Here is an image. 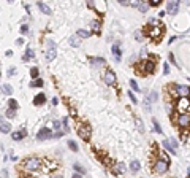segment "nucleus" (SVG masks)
<instances>
[{
  "label": "nucleus",
  "mask_w": 190,
  "mask_h": 178,
  "mask_svg": "<svg viewBox=\"0 0 190 178\" xmlns=\"http://www.w3.org/2000/svg\"><path fill=\"white\" fill-rule=\"evenodd\" d=\"M46 45H48V51H46L45 59L48 62H51V60H54V57L57 56V46L52 40H46Z\"/></svg>",
  "instance_id": "f257e3e1"
},
{
  "label": "nucleus",
  "mask_w": 190,
  "mask_h": 178,
  "mask_svg": "<svg viewBox=\"0 0 190 178\" xmlns=\"http://www.w3.org/2000/svg\"><path fill=\"white\" fill-rule=\"evenodd\" d=\"M24 166H25V169L29 170V172H35V170L40 169V166H41V161H40L38 157H29V159H25Z\"/></svg>",
  "instance_id": "f03ea898"
},
{
  "label": "nucleus",
  "mask_w": 190,
  "mask_h": 178,
  "mask_svg": "<svg viewBox=\"0 0 190 178\" xmlns=\"http://www.w3.org/2000/svg\"><path fill=\"white\" fill-rule=\"evenodd\" d=\"M78 135L81 137L83 140H89L90 135H92V129H90V126H79V129H78Z\"/></svg>",
  "instance_id": "7ed1b4c3"
},
{
  "label": "nucleus",
  "mask_w": 190,
  "mask_h": 178,
  "mask_svg": "<svg viewBox=\"0 0 190 178\" xmlns=\"http://www.w3.org/2000/svg\"><path fill=\"white\" fill-rule=\"evenodd\" d=\"M103 81L106 83L108 86H113L114 83H116V75H114V72H111V70H106L103 75Z\"/></svg>",
  "instance_id": "20e7f679"
},
{
  "label": "nucleus",
  "mask_w": 190,
  "mask_h": 178,
  "mask_svg": "<svg viewBox=\"0 0 190 178\" xmlns=\"http://www.w3.org/2000/svg\"><path fill=\"white\" fill-rule=\"evenodd\" d=\"M178 123H179V126L181 127H187L190 124V115L189 113H182V115H179Z\"/></svg>",
  "instance_id": "39448f33"
},
{
  "label": "nucleus",
  "mask_w": 190,
  "mask_h": 178,
  "mask_svg": "<svg viewBox=\"0 0 190 178\" xmlns=\"http://www.w3.org/2000/svg\"><path fill=\"white\" fill-rule=\"evenodd\" d=\"M166 170H168V162H166V161H157V164H155V172L165 173Z\"/></svg>",
  "instance_id": "423d86ee"
},
{
  "label": "nucleus",
  "mask_w": 190,
  "mask_h": 178,
  "mask_svg": "<svg viewBox=\"0 0 190 178\" xmlns=\"http://www.w3.org/2000/svg\"><path fill=\"white\" fill-rule=\"evenodd\" d=\"M52 135V134H51V130H49V127H43L41 130H40L38 132V140H45V139H49V137Z\"/></svg>",
  "instance_id": "0eeeda50"
},
{
  "label": "nucleus",
  "mask_w": 190,
  "mask_h": 178,
  "mask_svg": "<svg viewBox=\"0 0 190 178\" xmlns=\"http://www.w3.org/2000/svg\"><path fill=\"white\" fill-rule=\"evenodd\" d=\"M168 13H171V15H176L178 13V8H179V2H176V0H171V2H168Z\"/></svg>",
  "instance_id": "6e6552de"
},
{
  "label": "nucleus",
  "mask_w": 190,
  "mask_h": 178,
  "mask_svg": "<svg viewBox=\"0 0 190 178\" xmlns=\"http://www.w3.org/2000/svg\"><path fill=\"white\" fill-rule=\"evenodd\" d=\"M176 91H178V94L181 97H184V99L187 96H190V88H189V86H178V89H176Z\"/></svg>",
  "instance_id": "1a4fd4ad"
},
{
  "label": "nucleus",
  "mask_w": 190,
  "mask_h": 178,
  "mask_svg": "<svg viewBox=\"0 0 190 178\" xmlns=\"http://www.w3.org/2000/svg\"><path fill=\"white\" fill-rule=\"evenodd\" d=\"M46 102V96L43 92H40L38 96H35V99H33V103H35L36 107H40V105H43V103Z\"/></svg>",
  "instance_id": "9d476101"
},
{
  "label": "nucleus",
  "mask_w": 190,
  "mask_h": 178,
  "mask_svg": "<svg viewBox=\"0 0 190 178\" xmlns=\"http://www.w3.org/2000/svg\"><path fill=\"white\" fill-rule=\"evenodd\" d=\"M113 56H114V60L116 62H120V49H119V43L113 46Z\"/></svg>",
  "instance_id": "9b49d317"
},
{
  "label": "nucleus",
  "mask_w": 190,
  "mask_h": 178,
  "mask_svg": "<svg viewBox=\"0 0 190 178\" xmlns=\"http://www.w3.org/2000/svg\"><path fill=\"white\" fill-rule=\"evenodd\" d=\"M90 29H92V32H100V29H101V22L98 21V19H95V21L90 22Z\"/></svg>",
  "instance_id": "f8f14e48"
},
{
  "label": "nucleus",
  "mask_w": 190,
  "mask_h": 178,
  "mask_svg": "<svg viewBox=\"0 0 190 178\" xmlns=\"http://www.w3.org/2000/svg\"><path fill=\"white\" fill-rule=\"evenodd\" d=\"M38 8L41 10V13H45V15H51V13H52L49 6H48L46 3H43V2H38Z\"/></svg>",
  "instance_id": "ddd939ff"
},
{
  "label": "nucleus",
  "mask_w": 190,
  "mask_h": 178,
  "mask_svg": "<svg viewBox=\"0 0 190 178\" xmlns=\"http://www.w3.org/2000/svg\"><path fill=\"white\" fill-rule=\"evenodd\" d=\"M140 169H141L140 161H136V159H135V161H131V164H130V170H131V172H133V173H136Z\"/></svg>",
  "instance_id": "4468645a"
},
{
  "label": "nucleus",
  "mask_w": 190,
  "mask_h": 178,
  "mask_svg": "<svg viewBox=\"0 0 190 178\" xmlns=\"http://www.w3.org/2000/svg\"><path fill=\"white\" fill-rule=\"evenodd\" d=\"M76 35L79 37V38H89V37H90V32H89V30H84V29H79V30L76 32Z\"/></svg>",
  "instance_id": "2eb2a0df"
},
{
  "label": "nucleus",
  "mask_w": 190,
  "mask_h": 178,
  "mask_svg": "<svg viewBox=\"0 0 190 178\" xmlns=\"http://www.w3.org/2000/svg\"><path fill=\"white\" fill-rule=\"evenodd\" d=\"M144 69H146V72L147 73H152L154 72V69H155V64L152 62V60H147V62L144 64Z\"/></svg>",
  "instance_id": "dca6fc26"
},
{
  "label": "nucleus",
  "mask_w": 190,
  "mask_h": 178,
  "mask_svg": "<svg viewBox=\"0 0 190 178\" xmlns=\"http://www.w3.org/2000/svg\"><path fill=\"white\" fill-rule=\"evenodd\" d=\"M0 126H2V134H8L10 130H11V126H10L8 123H5V119H2V124H0Z\"/></svg>",
  "instance_id": "f3484780"
},
{
  "label": "nucleus",
  "mask_w": 190,
  "mask_h": 178,
  "mask_svg": "<svg viewBox=\"0 0 190 178\" xmlns=\"http://www.w3.org/2000/svg\"><path fill=\"white\" fill-rule=\"evenodd\" d=\"M70 45L71 46H79V37L78 35H71L70 37Z\"/></svg>",
  "instance_id": "a211bd4d"
},
{
  "label": "nucleus",
  "mask_w": 190,
  "mask_h": 178,
  "mask_svg": "<svg viewBox=\"0 0 190 178\" xmlns=\"http://www.w3.org/2000/svg\"><path fill=\"white\" fill-rule=\"evenodd\" d=\"M22 137H25V130H21V132H13V140H21Z\"/></svg>",
  "instance_id": "6ab92c4d"
},
{
  "label": "nucleus",
  "mask_w": 190,
  "mask_h": 178,
  "mask_svg": "<svg viewBox=\"0 0 190 178\" xmlns=\"http://www.w3.org/2000/svg\"><path fill=\"white\" fill-rule=\"evenodd\" d=\"M92 64L95 67H101V65H105V59H101V57H95L92 59Z\"/></svg>",
  "instance_id": "aec40b11"
},
{
  "label": "nucleus",
  "mask_w": 190,
  "mask_h": 178,
  "mask_svg": "<svg viewBox=\"0 0 190 178\" xmlns=\"http://www.w3.org/2000/svg\"><path fill=\"white\" fill-rule=\"evenodd\" d=\"M2 92L6 94V96H10V94L13 92V88H11L10 84H3V86H2Z\"/></svg>",
  "instance_id": "412c9836"
},
{
  "label": "nucleus",
  "mask_w": 190,
  "mask_h": 178,
  "mask_svg": "<svg viewBox=\"0 0 190 178\" xmlns=\"http://www.w3.org/2000/svg\"><path fill=\"white\" fill-rule=\"evenodd\" d=\"M163 145H165V148L168 150V151H169V153H171V154H176V150L173 148L171 145H169V140H165V142H163Z\"/></svg>",
  "instance_id": "4be33fe9"
},
{
  "label": "nucleus",
  "mask_w": 190,
  "mask_h": 178,
  "mask_svg": "<svg viewBox=\"0 0 190 178\" xmlns=\"http://www.w3.org/2000/svg\"><path fill=\"white\" fill-rule=\"evenodd\" d=\"M135 123H136L138 130H140V132H144V126H142V121H141L140 118H136V119H135Z\"/></svg>",
  "instance_id": "5701e85b"
},
{
  "label": "nucleus",
  "mask_w": 190,
  "mask_h": 178,
  "mask_svg": "<svg viewBox=\"0 0 190 178\" xmlns=\"http://www.w3.org/2000/svg\"><path fill=\"white\" fill-rule=\"evenodd\" d=\"M73 169L76 170V173H84V172H86V170H84V167L81 166V164H74Z\"/></svg>",
  "instance_id": "b1692460"
},
{
  "label": "nucleus",
  "mask_w": 190,
  "mask_h": 178,
  "mask_svg": "<svg viewBox=\"0 0 190 178\" xmlns=\"http://www.w3.org/2000/svg\"><path fill=\"white\" fill-rule=\"evenodd\" d=\"M30 86H32V88H41V86H43V81H41V80H35V81L30 83Z\"/></svg>",
  "instance_id": "393cba45"
},
{
  "label": "nucleus",
  "mask_w": 190,
  "mask_h": 178,
  "mask_svg": "<svg viewBox=\"0 0 190 178\" xmlns=\"http://www.w3.org/2000/svg\"><path fill=\"white\" fill-rule=\"evenodd\" d=\"M8 105H10V108H11V110H16V108H18V102H16L14 99H10V100H8Z\"/></svg>",
  "instance_id": "a878e982"
},
{
  "label": "nucleus",
  "mask_w": 190,
  "mask_h": 178,
  "mask_svg": "<svg viewBox=\"0 0 190 178\" xmlns=\"http://www.w3.org/2000/svg\"><path fill=\"white\" fill-rule=\"evenodd\" d=\"M160 33H162V30L158 29V26H157L155 29H152V32H151V37H158Z\"/></svg>",
  "instance_id": "bb28decb"
},
{
  "label": "nucleus",
  "mask_w": 190,
  "mask_h": 178,
  "mask_svg": "<svg viewBox=\"0 0 190 178\" xmlns=\"http://www.w3.org/2000/svg\"><path fill=\"white\" fill-rule=\"evenodd\" d=\"M130 86H131V89H133V91H141L140 86H138V83L135 81V80H130Z\"/></svg>",
  "instance_id": "cd10ccee"
},
{
  "label": "nucleus",
  "mask_w": 190,
  "mask_h": 178,
  "mask_svg": "<svg viewBox=\"0 0 190 178\" xmlns=\"http://www.w3.org/2000/svg\"><path fill=\"white\" fill-rule=\"evenodd\" d=\"M138 8H140L141 13H146V11H147V8H149V5H147V3H140V6H138Z\"/></svg>",
  "instance_id": "c85d7f7f"
},
{
  "label": "nucleus",
  "mask_w": 190,
  "mask_h": 178,
  "mask_svg": "<svg viewBox=\"0 0 190 178\" xmlns=\"http://www.w3.org/2000/svg\"><path fill=\"white\" fill-rule=\"evenodd\" d=\"M152 124H154V130L155 132H158V134H162V129H160V126H158V123L155 119H152Z\"/></svg>",
  "instance_id": "c756f323"
},
{
  "label": "nucleus",
  "mask_w": 190,
  "mask_h": 178,
  "mask_svg": "<svg viewBox=\"0 0 190 178\" xmlns=\"http://www.w3.org/2000/svg\"><path fill=\"white\" fill-rule=\"evenodd\" d=\"M116 172H117V173H124V172H125V166H124V164H117Z\"/></svg>",
  "instance_id": "7c9ffc66"
},
{
  "label": "nucleus",
  "mask_w": 190,
  "mask_h": 178,
  "mask_svg": "<svg viewBox=\"0 0 190 178\" xmlns=\"http://www.w3.org/2000/svg\"><path fill=\"white\" fill-rule=\"evenodd\" d=\"M14 113H16V110H11V108H8L5 112V115L8 116V118H14Z\"/></svg>",
  "instance_id": "2f4dec72"
},
{
  "label": "nucleus",
  "mask_w": 190,
  "mask_h": 178,
  "mask_svg": "<svg viewBox=\"0 0 190 178\" xmlns=\"http://www.w3.org/2000/svg\"><path fill=\"white\" fill-rule=\"evenodd\" d=\"M68 146L73 151H78V145H76V142H73V140H68Z\"/></svg>",
  "instance_id": "473e14b6"
},
{
  "label": "nucleus",
  "mask_w": 190,
  "mask_h": 178,
  "mask_svg": "<svg viewBox=\"0 0 190 178\" xmlns=\"http://www.w3.org/2000/svg\"><path fill=\"white\" fill-rule=\"evenodd\" d=\"M30 75H32V78H38V69L33 67V69L30 70Z\"/></svg>",
  "instance_id": "72a5a7b5"
},
{
  "label": "nucleus",
  "mask_w": 190,
  "mask_h": 178,
  "mask_svg": "<svg viewBox=\"0 0 190 178\" xmlns=\"http://www.w3.org/2000/svg\"><path fill=\"white\" fill-rule=\"evenodd\" d=\"M179 107H187V99H184V97H181V100H179Z\"/></svg>",
  "instance_id": "f704fd0d"
},
{
  "label": "nucleus",
  "mask_w": 190,
  "mask_h": 178,
  "mask_svg": "<svg viewBox=\"0 0 190 178\" xmlns=\"http://www.w3.org/2000/svg\"><path fill=\"white\" fill-rule=\"evenodd\" d=\"M33 56H35V53H33L32 48L29 46V48H27V57H33Z\"/></svg>",
  "instance_id": "c9c22d12"
},
{
  "label": "nucleus",
  "mask_w": 190,
  "mask_h": 178,
  "mask_svg": "<svg viewBox=\"0 0 190 178\" xmlns=\"http://www.w3.org/2000/svg\"><path fill=\"white\" fill-rule=\"evenodd\" d=\"M135 37H136V40H138V42H141V40H142V35H141V32H138V30L135 32Z\"/></svg>",
  "instance_id": "e433bc0d"
},
{
  "label": "nucleus",
  "mask_w": 190,
  "mask_h": 178,
  "mask_svg": "<svg viewBox=\"0 0 190 178\" xmlns=\"http://www.w3.org/2000/svg\"><path fill=\"white\" fill-rule=\"evenodd\" d=\"M128 97L131 99V102H133V103H136V102H138V100H136V97L133 96V92H128Z\"/></svg>",
  "instance_id": "4c0bfd02"
},
{
  "label": "nucleus",
  "mask_w": 190,
  "mask_h": 178,
  "mask_svg": "<svg viewBox=\"0 0 190 178\" xmlns=\"http://www.w3.org/2000/svg\"><path fill=\"white\" fill-rule=\"evenodd\" d=\"M163 72H165V73H169V67H168V64H165V67H163Z\"/></svg>",
  "instance_id": "58836bf2"
},
{
  "label": "nucleus",
  "mask_w": 190,
  "mask_h": 178,
  "mask_svg": "<svg viewBox=\"0 0 190 178\" xmlns=\"http://www.w3.org/2000/svg\"><path fill=\"white\" fill-rule=\"evenodd\" d=\"M71 178H83V177H81V173H73V177Z\"/></svg>",
  "instance_id": "ea45409f"
},
{
  "label": "nucleus",
  "mask_w": 190,
  "mask_h": 178,
  "mask_svg": "<svg viewBox=\"0 0 190 178\" xmlns=\"http://www.w3.org/2000/svg\"><path fill=\"white\" fill-rule=\"evenodd\" d=\"M6 73H8V75H13V73H14V69H8V72Z\"/></svg>",
  "instance_id": "a19ab883"
},
{
  "label": "nucleus",
  "mask_w": 190,
  "mask_h": 178,
  "mask_svg": "<svg viewBox=\"0 0 190 178\" xmlns=\"http://www.w3.org/2000/svg\"><path fill=\"white\" fill-rule=\"evenodd\" d=\"M158 3H160V2H157V0H152L151 5H154V6H155V5H158Z\"/></svg>",
  "instance_id": "79ce46f5"
},
{
  "label": "nucleus",
  "mask_w": 190,
  "mask_h": 178,
  "mask_svg": "<svg viewBox=\"0 0 190 178\" xmlns=\"http://www.w3.org/2000/svg\"><path fill=\"white\" fill-rule=\"evenodd\" d=\"M189 80H190V78H189Z\"/></svg>",
  "instance_id": "37998d69"
}]
</instances>
